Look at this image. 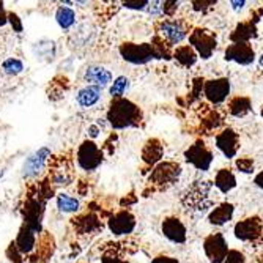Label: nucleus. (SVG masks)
Instances as JSON below:
<instances>
[{"mask_svg": "<svg viewBox=\"0 0 263 263\" xmlns=\"http://www.w3.org/2000/svg\"><path fill=\"white\" fill-rule=\"evenodd\" d=\"M100 126L98 125H90L88 126V137L90 139H97L98 136H100Z\"/></svg>", "mask_w": 263, "mask_h": 263, "instance_id": "obj_45", "label": "nucleus"}, {"mask_svg": "<svg viewBox=\"0 0 263 263\" xmlns=\"http://www.w3.org/2000/svg\"><path fill=\"white\" fill-rule=\"evenodd\" d=\"M203 85H205V81L200 78H196L193 81V84H191V101L200 100V97L203 95Z\"/></svg>", "mask_w": 263, "mask_h": 263, "instance_id": "obj_35", "label": "nucleus"}, {"mask_svg": "<svg viewBox=\"0 0 263 263\" xmlns=\"http://www.w3.org/2000/svg\"><path fill=\"white\" fill-rule=\"evenodd\" d=\"M172 59H175L181 66L191 68V66H194L197 63L199 55L196 54V51L189 44H181V46H178V47H175V49H174Z\"/></svg>", "mask_w": 263, "mask_h": 263, "instance_id": "obj_26", "label": "nucleus"}, {"mask_svg": "<svg viewBox=\"0 0 263 263\" xmlns=\"http://www.w3.org/2000/svg\"><path fill=\"white\" fill-rule=\"evenodd\" d=\"M101 93L103 90L95 87V85H85L81 88L76 95V101L82 109H90L91 106L97 104L101 100Z\"/></svg>", "mask_w": 263, "mask_h": 263, "instance_id": "obj_24", "label": "nucleus"}, {"mask_svg": "<svg viewBox=\"0 0 263 263\" xmlns=\"http://www.w3.org/2000/svg\"><path fill=\"white\" fill-rule=\"evenodd\" d=\"M156 35L161 36L167 44H171L172 47L177 46L189 35L186 26L178 21V19H161L156 24Z\"/></svg>", "mask_w": 263, "mask_h": 263, "instance_id": "obj_6", "label": "nucleus"}, {"mask_svg": "<svg viewBox=\"0 0 263 263\" xmlns=\"http://www.w3.org/2000/svg\"><path fill=\"white\" fill-rule=\"evenodd\" d=\"M233 213H235V206L230 202L219 203L218 206H214L210 211V214H208V222L211 226H216V227L226 226L227 222L232 221Z\"/></svg>", "mask_w": 263, "mask_h": 263, "instance_id": "obj_23", "label": "nucleus"}, {"mask_svg": "<svg viewBox=\"0 0 263 263\" xmlns=\"http://www.w3.org/2000/svg\"><path fill=\"white\" fill-rule=\"evenodd\" d=\"M128 88H129V78L118 76L115 81H112V84L109 87V93H110L112 100L123 98V95L128 91Z\"/></svg>", "mask_w": 263, "mask_h": 263, "instance_id": "obj_32", "label": "nucleus"}, {"mask_svg": "<svg viewBox=\"0 0 263 263\" xmlns=\"http://www.w3.org/2000/svg\"><path fill=\"white\" fill-rule=\"evenodd\" d=\"M254 184H255L257 187L263 189V169L255 175V178H254Z\"/></svg>", "mask_w": 263, "mask_h": 263, "instance_id": "obj_46", "label": "nucleus"}, {"mask_svg": "<svg viewBox=\"0 0 263 263\" xmlns=\"http://www.w3.org/2000/svg\"><path fill=\"white\" fill-rule=\"evenodd\" d=\"M8 24L11 26L13 32H16V33H21V32L24 30L22 19L17 16V13H13V11H10V13H8Z\"/></svg>", "mask_w": 263, "mask_h": 263, "instance_id": "obj_41", "label": "nucleus"}, {"mask_svg": "<svg viewBox=\"0 0 263 263\" xmlns=\"http://www.w3.org/2000/svg\"><path fill=\"white\" fill-rule=\"evenodd\" d=\"M104 153L93 140H84L76 153V161L79 169L84 172H93L103 164Z\"/></svg>", "mask_w": 263, "mask_h": 263, "instance_id": "obj_5", "label": "nucleus"}, {"mask_svg": "<svg viewBox=\"0 0 263 263\" xmlns=\"http://www.w3.org/2000/svg\"><path fill=\"white\" fill-rule=\"evenodd\" d=\"M148 4L147 0H142V2H123L122 5L128 10H137V11H143L148 8Z\"/></svg>", "mask_w": 263, "mask_h": 263, "instance_id": "obj_42", "label": "nucleus"}, {"mask_svg": "<svg viewBox=\"0 0 263 263\" xmlns=\"http://www.w3.org/2000/svg\"><path fill=\"white\" fill-rule=\"evenodd\" d=\"M8 24V13L5 11L4 2H0V27H4Z\"/></svg>", "mask_w": 263, "mask_h": 263, "instance_id": "obj_44", "label": "nucleus"}, {"mask_svg": "<svg viewBox=\"0 0 263 263\" xmlns=\"http://www.w3.org/2000/svg\"><path fill=\"white\" fill-rule=\"evenodd\" d=\"M150 44H152L155 59H161V60H171L172 59V55H174V47L171 44H167L161 36L155 35Z\"/></svg>", "mask_w": 263, "mask_h": 263, "instance_id": "obj_29", "label": "nucleus"}, {"mask_svg": "<svg viewBox=\"0 0 263 263\" xmlns=\"http://www.w3.org/2000/svg\"><path fill=\"white\" fill-rule=\"evenodd\" d=\"M235 167L238 171H240L241 174H252L254 169H255V162L252 158L249 156H241V158H238L235 161Z\"/></svg>", "mask_w": 263, "mask_h": 263, "instance_id": "obj_34", "label": "nucleus"}, {"mask_svg": "<svg viewBox=\"0 0 263 263\" xmlns=\"http://www.w3.org/2000/svg\"><path fill=\"white\" fill-rule=\"evenodd\" d=\"M101 263H129V260H126L123 255H118L112 251L104 249L103 257H101Z\"/></svg>", "mask_w": 263, "mask_h": 263, "instance_id": "obj_37", "label": "nucleus"}, {"mask_svg": "<svg viewBox=\"0 0 263 263\" xmlns=\"http://www.w3.org/2000/svg\"><path fill=\"white\" fill-rule=\"evenodd\" d=\"M258 65H260V68L263 69V52H261V55L258 57Z\"/></svg>", "mask_w": 263, "mask_h": 263, "instance_id": "obj_48", "label": "nucleus"}, {"mask_svg": "<svg viewBox=\"0 0 263 263\" xmlns=\"http://www.w3.org/2000/svg\"><path fill=\"white\" fill-rule=\"evenodd\" d=\"M181 175V165L175 161H161L158 165H155L150 177H148V186L152 187V193H161V191L169 189L174 186Z\"/></svg>", "mask_w": 263, "mask_h": 263, "instance_id": "obj_3", "label": "nucleus"}, {"mask_svg": "<svg viewBox=\"0 0 263 263\" xmlns=\"http://www.w3.org/2000/svg\"><path fill=\"white\" fill-rule=\"evenodd\" d=\"M85 81L88 82V85H95L101 90H104L106 87H109L112 84V73L100 65H90L85 69V74H84Z\"/></svg>", "mask_w": 263, "mask_h": 263, "instance_id": "obj_20", "label": "nucleus"}, {"mask_svg": "<svg viewBox=\"0 0 263 263\" xmlns=\"http://www.w3.org/2000/svg\"><path fill=\"white\" fill-rule=\"evenodd\" d=\"M222 263H246V255L238 249H229Z\"/></svg>", "mask_w": 263, "mask_h": 263, "instance_id": "obj_36", "label": "nucleus"}, {"mask_svg": "<svg viewBox=\"0 0 263 263\" xmlns=\"http://www.w3.org/2000/svg\"><path fill=\"white\" fill-rule=\"evenodd\" d=\"M122 59L131 65H145L152 60H155V54L150 43H123L118 47Z\"/></svg>", "mask_w": 263, "mask_h": 263, "instance_id": "obj_7", "label": "nucleus"}, {"mask_svg": "<svg viewBox=\"0 0 263 263\" xmlns=\"http://www.w3.org/2000/svg\"><path fill=\"white\" fill-rule=\"evenodd\" d=\"M260 115L263 117V106H261V109H260Z\"/></svg>", "mask_w": 263, "mask_h": 263, "instance_id": "obj_49", "label": "nucleus"}, {"mask_svg": "<svg viewBox=\"0 0 263 263\" xmlns=\"http://www.w3.org/2000/svg\"><path fill=\"white\" fill-rule=\"evenodd\" d=\"M164 156V145L162 142L156 137H152L145 142V145L142 148V153H140V158H142V162L145 167H153L158 165L161 162Z\"/></svg>", "mask_w": 263, "mask_h": 263, "instance_id": "obj_19", "label": "nucleus"}, {"mask_svg": "<svg viewBox=\"0 0 263 263\" xmlns=\"http://www.w3.org/2000/svg\"><path fill=\"white\" fill-rule=\"evenodd\" d=\"M224 59L241 66H249L255 62V51L251 43H232L226 47Z\"/></svg>", "mask_w": 263, "mask_h": 263, "instance_id": "obj_15", "label": "nucleus"}, {"mask_svg": "<svg viewBox=\"0 0 263 263\" xmlns=\"http://www.w3.org/2000/svg\"><path fill=\"white\" fill-rule=\"evenodd\" d=\"M178 7H180V2H169V0H165V2H161V14L172 19Z\"/></svg>", "mask_w": 263, "mask_h": 263, "instance_id": "obj_38", "label": "nucleus"}, {"mask_svg": "<svg viewBox=\"0 0 263 263\" xmlns=\"http://www.w3.org/2000/svg\"><path fill=\"white\" fill-rule=\"evenodd\" d=\"M52 153L51 148L47 147H41L36 152H33L22 165V177L26 180H32L36 178L38 175H41V172L44 171V167L47 164V161L51 159Z\"/></svg>", "mask_w": 263, "mask_h": 263, "instance_id": "obj_14", "label": "nucleus"}, {"mask_svg": "<svg viewBox=\"0 0 263 263\" xmlns=\"http://www.w3.org/2000/svg\"><path fill=\"white\" fill-rule=\"evenodd\" d=\"M216 148L227 158V159H233L240 150V137H238L236 131L232 128H224L216 134Z\"/></svg>", "mask_w": 263, "mask_h": 263, "instance_id": "obj_17", "label": "nucleus"}, {"mask_svg": "<svg viewBox=\"0 0 263 263\" xmlns=\"http://www.w3.org/2000/svg\"><path fill=\"white\" fill-rule=\"evenodd\" d=\"M69 224H71V227H73L74 233L79 235V236L97 235V233H101L103 229H104V224H103L101 218L91 210L78 214V216H74L73 219L69 221Z\"/></svg>", "mask_w": 263, "mask_h": 263, "instance_id": "obj_10", "label": "nucleus"}, {"mask_svg": "<svg viewBox=\"0 0 263 263\" xmlns=\"http://www.w3.org/2000/svg\"><path fill=\"white\" fill-rule=\"evenodd\" d=\"M222 125H224V117H222L218 110H208V112L202 117V128H203L206 133L218 131Z\"/></svg>", "mask_w": 263, "mask_h": 263, "instance_id": "obj_31", "label": "nucleus"}, {"mask_svg": "<svg viewBox=\"0 0 263 263\" xmlns=\"http://www.w3.org/2000/svg\"><path fill=\"white\" fill-rule=\"evenodd\" d=\"M55 21L63 32H68L76 24V11L69 7L60 5L55 11Z\"/></svg>", "mask_w": 263, "mask_h": 263, "instance_id": "obj_28", "label": "nucleus"}, {"mask_svg": "<svg viewBox=\"0 0 263 263\" xmlns=\"http://www.w3.org/2000/svg\"><path fill=\"white\" fill-rule=\"evenodd\" d=\"M107 229L115 236H128L136 229V216L126 208L110 214L107 219Z\"/></svg>", "mask_w": 263, "mask_h": 263, "instance_id": "obj_11", "label": "nucleus"}, {"mask_svg": "<svg viewBox=\"0 0 263 263\" xmlns=\"http://www.w3.org/2000/svg\"><path fill=\"white\" fill-rule=\"evenodd\" d=\"M191 5H193V8L196 11H202V13H206V11H211L214 7H216V2L214 0H208V2H202V0H194V2H191Z\"/></svg>", "mask_w": 263, "mask_h": 263, "instance_id": "obj_40", "label": "nucleus"}, {"mask_svg": "<svg viewBox=\"0 0 263 263\" xmlns=\"http://www.w3.org/2000/svg\"><path fill=\"white\" fill-rule=\"evenodd\" d=\"M14 245H16L17 251L22 255H30L35 251V246H36V233L32 232L27 226L22 224L19 232H17Z\"/></svg>", "mask_w": 263, "mask_h": 263, "instance_id": "obj_21", "label": "nucleus"}, {"mask_svg": "<svg viewBox=\"0 0 263 263\" xmlns=\"http://www.w3.org/2000/svg\"><path fill=\"white\" fill-rule=\"evenodd\" d=\"M152 263H180V260L171 255H158L152 260Z\"/></svg>", "mask_w": 263, "mask_h": 263, "instance_id": "obj_43", "label": "nucleus"}, {"mask_svg": "<svg viewBox=\"0 0 263 263\" xmlns=\"http://www.w3.org/2000/svg\"><path fill=\"white\" fill-rule=\"evenodd\" d=\"M187 38H189V46L193 47L196 54L203 60L211 59V55L214 54V51H216V47H218L216 33L208 29L196 27L191 30Z\"/></svg>", "mask_w": 263, "mask_h": 263, "instance_id": "obj_4", "label": "nucleus"}, {"mask_svg": "<svg viewBox=\"0 0 263 263\" xmlns=\"http://www.w3.org/2000/svg\"><path fill=\"white\" fill-rule=\"evenodd\" d=\"M257 36V21L249 19L245 22H240L230 33L232 43H251Z\"/></svg>", "mask_w": 263, "mask_h": 263, "instance_id": "obj_22", "label": "nucleus"}, {"mask_svg": "<svg viewBox=\"0 0 263 263\" xmlns=\"http://www.w3.org/2000/svg\"><path fill=\"white\" fill-rule=\"evenodd\" d=\"M161 232L164 238H167L171 243H175V245H183L187 238L186 226L177 216H167L161 224Z\"/></svg>", "mask_w": 263, "mask_h": 263, "instance_id": "obj_18", "label": "nucleus"}, {"mask_svg": "<svg viewBox=\"0 0 263 263\" xmlns=\"http://www.w3.org/2000/svg\"><path fill=\"white\" fill-rule=\"evenodd\" d=\"M203 252L211 263H222L227 252L229 245L221 232L210 233L203 240Z\"/></svg>", "mask_w": 263, "mask_h": 263, "instance_id": "obj_13", "label": "nucleus"}, {"mask_svg": "<svg viewBox=\"0 0 263 263\" xmlns=\"http://www.w3.org/2000/svg\"><path fill=\"white\" fill-rule=\"evenodd\" d=\"M2 69H4V73H7L10 76H17L24 71V63L16 57H10L2 62Z\"/></svg>", "mask_w": 263, "mask_h": 263, "instance_id": "obj_33", "label": "nucleus"}, {"mask_svg": "<svg viewBox=\"0 0 263 263\" xmlns=\"http://www.w3.org/2000/svg\"><path fill=\"white\" fill-rule=\"evenodd\" d=\"M46 210V200L40 196L36 183L30 184L26 194V202L22 206V218H24V226H27L32 232L41 233L43 232V216Z\"/></svg>", "mask_w": 263, "mask_h": 263, "instance_id": "obj_2", "label": "nucleus"}, {"mask_svg": "<svg viewBox=\"0 0 263 263\" xmlns=\"http://www.w3.org/2000/svg\"><path fill=\"white\" fill-rule=\"evenodd\" d=\"M7 257H8V260H10L11 263H24V255L17 251L14 241L10 243L8 249H7Z\"/></svg>", "mask_w": 263, "mask_h": 263, "instance_id": "obj_39", "label": "nucleus"}, {"mask_svg": "<svg viewBox=\"0 0 263 263\" xmlns=\"http://www.w3.org/2000/svg\"><path fill=\"white\" fill-rule=\"evenodd\" d=\"M235 238L245 243H257L263 238V221L260 216H249L238 221L233 227Z\"/></svg>", "mask_w": 263, "mask_h": 263, "instance_id": "obj_8", "label": "nucleus"}, {"mask_svg": "<svg viewBox=\"0 0 263 263\" xmlns=\"http://www.w3.org/2000/svg\"><path fill=\"white\" fill-rule=\"evenodd\" d=\"M230 95V81L227 78H216L205 81L203 97L213 106H219L227 101Z\"/></svg>", "mask_w": 263, "mask_h": 263, "instance_id": "obj_12", "label": "nucleus"}, {"mask_svg": "<svg viewBox=\"0 0 263 263\" xmlns=\"http://www.w3.org/2000/svg\"><path fill=\"white\" fill-rule=\"evenodd\" d=\"M214 186L218 187L219 193L227 194L232 189L236 187V177L230 169H221L214 177Z\"/></svg>", "mask_w": 263, "mask_h": 263, "instance_id": "obj_27", "label": "nucleus"}, {"mask_svg": "<svg viewBox=\"0 0 263 263\" xmlns=\"http://www.w3.org/2000/svg\"><path fill=\"white\" fill-rule=\"evenodd\" d=\"M55 251V240L51 233L41 232L36 238V246L35 251L29 255L30 263H47L49 258L54 255Z\"/></svg>", "mask_w": 263, "mask_h": 263, "instance_id": "obj_16", "label": "nucleus"}, {"mask_svg": "<svg viewBox=\"0 0 263 263\" xmlns=\"http://www.w3.org/2000/svg\"><path fill=\"white\" fill-rule=\"evenodd\" d=\"M55 202H57L59 211H62V213H78V211L81 210V202H79V199H76V197H73V196H69V194H66V193L57 194Z\"/></svg>", "mask_w": 263, "mask_h": 263, "instance_id": "obj_30", "label": "nucleus"}, {"mask_svg": "<svg viewBox=\"0 0 263 263\" xmlns=\"http://www.w3.org/2000/svg\"><path fill=\"white\" fill-rule=\"evenodd\" d=\"M184 159L193 167H196L197 171L206 172L210 171V167L213 164V152L205 143L203 139H197L193 145H189V148L184 152Z\"/></svg>", "mask_w": 263, "mask_h": 263, "instance_id": "obj_9", "label": "nucleus"}, {"mask_svg": "<svg viewBox=\"0 0 263 263\" xmlns=\"http://www.w3.org/2000/svg\"><path fill=\"white\" fill-rule=\"evenodd\" d=\"M252 110V103L249 97H243V95H238V97H233L229 100L227 103V112L232 117L241 118L246 117L249 112Z\"/></svg>", "mask_w": 263, "mask_h": 263, "instance_id": "obj_25", "label": "nucleus"}, {"mask_svg": "<svg viewBox=\"0 0 263 263\" xmlns=\"http://www.w3.org/2000/svg\"><path fill=\"white\" fill-rule=\"evenodd\" d=\"M106 120L114 129L137 128L143 122L142 109L128 98L112 100L106 114Z\"/></svg>", "mask_w": 263, "mask_h": 263, "instance_id": "obj_1", "label": "nucleus"}, {"mask_svg": "<svg viewBox=\"0 0 263 263\" xmlns=\"http://www.w3.org/2000/svg\"><path fill=\"white\" fill-rule=\"evenodd\" d=\"M230 5L233 7L235 11H238V10H243V7L246 5V2H245V0H241V2H236V0H233V2H230Z\"/></svg>", "mask_w": 263, "mask_h": 263, "instance_id": "obj_47", "label": "nucleus"}]
</instances>
